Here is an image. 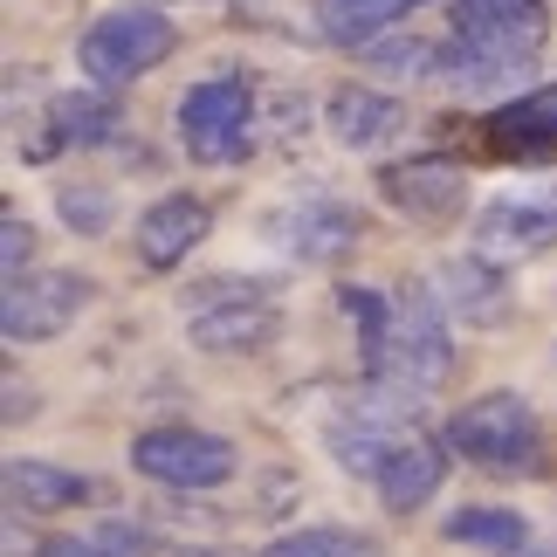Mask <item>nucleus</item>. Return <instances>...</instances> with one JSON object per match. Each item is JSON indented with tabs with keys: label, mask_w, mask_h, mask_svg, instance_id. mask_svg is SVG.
<instances>
[{
	"label": "nucleus",
	"mask_w": 557,
	"mask_h": 557,
	"mask_svg": "<svg viewBox=\"0 0 557 557\" xmlns=\"http://www.w3.org/2000/svg\"><path fill=\"white\" fill-rule=\"evenodd\" d=\"M455 372V324H447V304L441 289H399L393 296V324L372 345V379L379 385H399V393H426Z\"/></svg>",
	"instance_id": "1"
},
{
	"label": "nucleus",
	"mask_w": 557,
	"mask_h": 557,
	"mask_svg": "<svg viewBox=\"0 0 557 557\" xmlns=\"http://www.w3.org/2000/svg\"><path fill=\"white\" fill-rule=\"evenodd\" d=\"M165 55H173V21H165V8H111L76 35V62H83L90 90H124L145 70H159Z\"/></svg>",
	"instance_id": "2"
},
{
	"label": "nucleus",
	"mask_w": 557,
	"mask_h": 557,
	"mask_svg": "<svg viewBox=\"0 0 557 557\" xmlns=\"http://www.w3.org/2000/svg\"><path fill=\"white\" fill-rule=\"evenodd\" d=\"M447 441L455 455H468L475 468H496V475H530L544 455V426H537V406L523 393H482L468 399L455 420H447Z\"/></svg>",
	"instance_id": "3"
},
{
	"label": "nucleus",
	"mask_w": 557,
	"mask_h": 557,
	"mask_svg": "<svg viewBox=\"0 0 557 557\" xmlns=\"http://www.w3.org/2000/svg\"><path fill=\"white\" fill-rule=\"evenodd\" d=\"M132 468L145 482L159 488H221L234 482V468H242V455H234V441L207 434V426H145V434L132 441Z\"/></svg>",
	"instance_id": "4"
},
{
	"label": "nucleus",
	"mask_w": 557,
	"mask_h": 557,
	"mask_svg": "<svg viewBox=\"0 0 557 557\" xmlns=\"http://www.w3.org/2000/svg\"><path fill=\"white\" fill-rule=\"evenodd\" d=\"M455 41L509 70H537V49L550 41L544 0H455Z\"/></svg>",
	"instance_id": "5"
},
{
	"label": "nucleus",
	"mask_w": 557,
	"mask_h": 557,
	"mask_svg": "<svg viewBox=\"0 0 557 557\" xmlns=\"http://www.w3.org/2000/svg\"><path fill=\"white\" fill-rule=\"evenodd\" d=\"M90 283L70 269H41L28 283H8L0 296V331H8V345H41V337H62L76 324L83 310H90Z\"/></svg>",
	"instance_id": "6"
},
{
	"label": "nucleus",
	"mask_w": 557,
	"mask_h": 557,
	"mask_svg": "<svg viewBox=\"0 0 557 557\" xmlns=\"http://www.w3.org/2000/svg\"><path fill=\"white\" fill-rule=\"evenodd\" d=\"M358 213L345 200H324V193H310V200H289L283 213H269V242L296 255V262H337V255L358 248Z\"/></svg>",
	"instance_id": "7"
},
{
	"label": "nucleus",
	"mask_w": 557,
	"mask_h": 557,
	"mask_svg": "<svg viewBox=\"0 0 557 557\" xmlns=\"http://www.w3.org/2000/svg\"><path fill=\"white\" fill-rule=\"evenodd\" d=\"M275 331H283V317H275L269 296L186 310V337H193V351H207V358H248V351H262Z\"/></svg>",
	"instance_id": "8"
},
{
	"label": "nucleus",
	"mask_w": 557,
	"mask_h": 557,
	"mask_svg": "<svg viewBox=\"0 0 557 557\" xmlns=\"http://www.w3.org/2000/svg\"><path fill=\"white\" fill-rule=\"evenodd\" d=\"M379 193H385V207L413 213V221H447V213H461L468 180H461V165H447V159H413V165H385Z\"/></svg>",
	"instance_id": "9"
},
{
	"label": "nucleus",
	"mask_w": 557,
	"mask_h": 557,
	"mask_svg": "<svg viewBox=\"0 0 557 557\" xmlns=\"http://www.w3.org/2000/svg\"><path fill=\"white\" fill-rule=\"evenodd\" d=\"M207 227H213L207 200H193V193H165V200H152L138 213V262H152V269L186 262V255L207 242Z\"/></svg>",
	"instance_id": "10"
},
{
	"label": "nucleus",
	"mask_w": 557,
	"mask_h": 557,
	"mask_svg": "<svg viewBox=\"0 0 557 557\" xmlns=\"http://www.w3.org/2000/svg\"><path fill=\"white\" fill-rule=\"evenodd\" d=\"M324 117H331V138L345 152H379V145H393L406 132V103L385 90H358V83L324 103Z\"/></svg>",
	"instance_id": "11"
},
{
	"label": "nucleus",
	"mask_w": 557,
	"mask_h": 557,
	"mask_svg": "<svg viewBox=\"0 0 557 557\" xmlns=\"http://www.w3.org/2000/svg\"><path fill=\"white\" fill-rule=\"evenodd\" d=\"M557 242V207H530V200H496L475 213V255L503 262V255H537Z\"/></svg>",
	"instance_id": "12"
},
{
	"label": "nucleus",
	"mask_w": 557,
	"mask_h": 557,
	"mask_svg": "<svg viewBox=\"0 0 557 557\" xmlns=\"http://www.w3.org/2000/svg\"><path fill=\"white\" fill-rule=\"evenodd\" d=\"M255 117V90L242 76H207L180 97V138H221V132H248Z\"/></svg>",
	"instance_id": "13"
},
{
	"label": "nucleus",
	"mask_w": 557,
	"mask_h": 557,
	"mask_svg": "<svg viewBox=\"0 0 557 557\" xmlns=\"http://www.w3.org/2000/svg\"><path fill=\"white\" fill-rule=\"evenodd\" d=\"M447 482V455L426 434H413L399 447L393 461H385V475H379V496H385V509H399V517H413L420 503H434V488Z\"/></svg>",
	"instance_id": "14"
},
{
	"label": "nucleus",
	"mask_w": 557,
	"mask_h": 557,
	"mask_svg": "<svg viewBox=\"0 0 557 557\" xmlns=\"http://www.w3.org/2000/svg\"><path fill=\"white\" fill-rule=\"evenodd\" d=\"M441 304L447 317H468V324H503L509 317V289H503V275L482 262V255H461V262H447L441 269Z\"/></svg>",
	"instance_id": "15"
},
{
	"label": "nucleus",
	"mask_w": 557,
	"mask_h": 557,
	"mask_svg": "<svg viewBox=\"0 0 557 557\" xmlns=\"http://www.w3.org/2000/svg\"><path fill=\"white\" fill-rule=\"evenodd\" d=\"M317 8V28L337 49H372V41L393 35V21H406L413 0H310Z\"/></svg>",
	"instance_id": "16"
},
{
	"label": "nucleus",
	"mask_w": 557,
	"mask_h": 557,
	"mask_svg": "<svg viewBox=\"0 0 557 557\" xmlns=\"http://www.w3.org/2000/svg\"><path fill=\"white\" fill-rule=\"evenodd\" d=\"M8 496L49 517V509H76V503H90V496H97V482H90V475H76V468H55V461L14 455V461H8Z\"/></svg>",
	"instance_id": "17"
},
{
	"label": "nucleus",
	"mask_w": 557,
	"mask_h": 557,
	"mask_svg": "<svg viewBox=\"0 0 557 557\" xmlns=\"http://www.w3.org/2000/svg\"><path fill=\"white\" fill-rule=\"evenodd\" d=\"M49 132H55V145H111L124 132V111H117L111 90L83 83V90H62L49 103Z\"/></svg>",
	"instance_id": "18"
},
{
	"label": "nucleus",
	"mask_w": 557,
	"mask_h": 557,
	"mask_svg": "<svg viewBox=\"0 0 557 557\" xmlns=\"http://www.w3.org/2000/svg\"><path fill=\"white\" fill-rule=\"evenodd\" d=\"M447 544H468V550H523L530 544V517L523 509H496V503H468L441 523Z\"/></svg>",
	"instance_id": "19"
},
{
	"label": "nucleus",
	"mask_w": 557,
	"mask_h": 557,
	"mask_svg": "<svg viewBox=\"0 0 557 557\" xmlns=\"http://www.w3.org/2000/svg\"><path fill=\"white\" fill-rule=\"evenodd\" d=\"M530 76H537V70H509V62H488V55H475V49H461V41H447V49H441V70H434V83H447V90H461V97L530 90Z\"/></svg>",
	"instance_id": "20"
},
{
	"label": "nucleus",
	"mask_w": 557,
	"mask_h": 557,
	"mask_svg": "<svg viewBox=\"0 0 557 557\" xmlns=\"http://www.w3.org/2000/svg\"><path fill=\"white\" fill-rule=\"evenodd\" d=\"M262 557H379V537L345 530V523H310V530H289V537L262 544Z\"/></svg>",
	"instance_id": "21"
},
{
	"label": "nucleus",
	"mask_w": 557,
	"mask_h": 557,
	"mask_svg": "<svg viewBox=\"0 0 557 557\" xmlns=\"http://www.w3.org/2000/svg\"><path fill=\"white\" fill-rule=\"evenodd\" d=\"M366 62L379 76H399V83H413V76H434L441 70V41H426V35H385L366 49Z\"/></svg>",
	"instance_id": "22"
},
{
	"label": "nucleus",
	"mask_w": 557,
	"mask_h": 557,
	"mask_svg": "<svg viewBox=\"0 0 557 557\" xmlns=\"http://www.w3.org/2000/svg\"><path fill=\"white\" fill-rule=\"evenodd\" d=\"M55 207H62V221H70L76 234H103V227H111V213H117L103 186H62Z\"/></svg>",
	"instance_id": "23"
},
{
	"label": "nucleus",
	"mask_w": 557,
	"mask_h": 557,
	"mask_svg": "<svg viewBox=\"0 0 557 557\" xmlns=\"http://www.w3.org/2000/svg\"><path fill=\"white\" fill-rule=\"evenodd\" d=\"M337 310H345L351 324L366 331V351H372L379 337H385V324H393V304H385L379 289H358V283H345V289H337Z\"/></svg>",
	"instance_id": "24"
},
{
	"label": "nucleus",
	"mask_w": 557,
	"mask_h": 557,
	"mask_svg": "<svg viewBox=\"0 0 557 557\" xmlns=\"http://www.w3.org/2000/svg\"><path fill=\"white\" fill-rule=\"evenodd\" d=\"M28 262H35V227L8 213L0 221V269H8V283H28Z\"/></svg>",
	"instance_id": "25"
},
{
	"label": "nucleus",
	"mask_w": 557,
	"mask_h": 557,
	"mask_svg": "<svg viewBox=\"0 0 557 557\" xmlns=\"http://www.w3.org/2000/svg\"><path fill=\"white\" fill-rule=\"evenodd\" d=\"M186 152L200 159V165H234V159H248V152H255V132H221V138H186Z\"/></svg>",
	"instance_id": "26"
},
{
	"label": "nucleus",
	"mask_w": 557,
	"mask_h": 557,
	"mask_svg": "<svg viewBox=\"0 0 557 557\" xmlns=\"http://www.w3.org/2000/svg\"><path fill=\"white\" fill-rule=\"evenodd\" d=\"M41 557H111V550H103L97 537H49V544H41Z\"/></svg>",
	"instance_id": "27"
},
{
	"label": "nucleus",
	"mask_w": 557,
	"mask_h": 557,
	"mask_svg": "<svg viewBox=\"0 0 557 557\" xmlns=\"http://www.w3.org/2000/svg\"><path fill=\"white\" fill-rule=\"evenodd\" d=\"M21 413H35V399L21 393V385H8V420H21Z\"/></svg>",
	"instance_id": "28"
}]
</instances>
